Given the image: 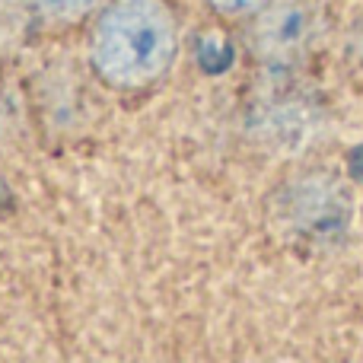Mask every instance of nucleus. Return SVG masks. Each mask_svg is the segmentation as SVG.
Instances as JSON below:
<instances>
[{"label":"nucleus","mask_w":363,"mask_h":363,"mask_svg":"<svg viewBox=\"0 0 363 363\" xmlns=\"http://www.w3.org/2000/svg\"><path fill=\"white\" fill-rule=\"evenodd\" d=\"M182 29L169 0H106L89 26L93 74L118 93H140L166 80L179 57Z\"/></svg>","instance_id":"obj_1"},{"label":"nucleus","mask_w":363,"mask_h":363,"mask_svg":"<svg viewBox=\"0 0 363 363\" xmlns=\"http://www.w3.org/2000/svg\"><path fill=\"white\" fill-rule=\"evenodd\" d=\"M322 35V10L313 0H271L255 13L252 48L268 67H294Z\"/></svg>","instance_id":"obj_2"},{"label":"nucleus","mask_w":363,"mask_h":363,"mask_svg":"<svg viewBox=\"0 0 363 363\" xmlns=\"http://www.w3.org/2000/svg\"><path fill=\"white\" fill-rule=\"evenodd\" d=\"M106 0H32L38 16L51 19V23H77V19L96 13Z\"/></svg>","instance_id":"obj_3"},{"label":"nucleus","mask_w":363,"mask_h":363,"mask_svg":"<svg viewBox=\"0 0 363 363\" xmlns=\"http://www.w3.org/2000/svg\"><path fill=\"white\" fill-rule=\"evenodd\" d=\"M213 13L220 16H230V19H245V16H255L262 13L271 0H204Z\"/></svg>","instance_id":"obj_4"}]
</instances>
